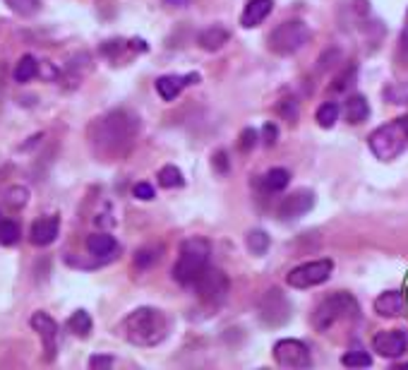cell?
<instances>
[{
  "label": "cell",
  "instance_id": "8",
  "mask_svg": "<svg viewBox=\"0 0 408 370\" xmlns=\"http://www.w3.org/2000/svg\"><path fill=\"white\" fill-rule=\"evenodd\" d=\"M192 286H195L197 296H200L204 303L219 305V303L226 301V296H229L231 281L224 274V269L209 267V264H207V267H204V272L195 279V284H192Z\"/></svg>",
  "mask_w": 408,
  "mask_h": 370
},
{
  "label": "cell",
  "instance_id": "35",
  "mask_svg": "<svg viewBox=\"0 0 408 370\" xmlns=\"http://www.w3.org/2000/svg\"><path fill=\"white\" fill-rule=\"evenodd\" d=\"M8 202L13 204V207H25L27 190H25V187H13V190L8 192Z\"/></svg>",
  "mask_w": 408,
  "mask_h": 370
},
{
  "label": "cell",
  "instance_id": "27",
  "mask_svg": "<svg viewBox=\"0 0 408 370\" xmlns=\"http://www.w3.org/2000/svg\"><path fill=\"white\" fill-rule=\"evenodd\" d=\"M5 5L22 17H32L41 10V0H5Z\"/></svg>",
  "mask_w": 408,
  "mask_h": 370
},
{
  "label": "cell",
  "instance_id": "13",
  "mask_svg": "<svg viewBox=\"0 0 408 370\" xmlns=\"http://www.w3.org/2000/svg\"><path fill=\"white\" fill-rule=\"evenodd\" d=\"M408 349V337L404 330H384L377 332L372 339V351H377L382 358H399L406 354Z\"/></svg>",
  "mask_w": 408,
  "mask_h": 370
},
{
  "label": "cell",
  "instance_id": "23",
  "mask_svg": "<svg viewBox=\"0 0 408 370\" xmlns=\"http://www.w3.org/2000/svg\"><path fill=\"white\" fill-rule=\"evenodd\" d=\"M339 104L336 101H324L322 106L317 109V113H314V121H317L319 128H324V130H329V128L336 125V121H339Z\"/></svg>",
  "mask_w": 408,
  "mask_h": 370
},
{
  "label": "cell",
  "instance_id": "29",
  "mask_svg": "<svg viewBox=\"0 0 408 370\" xmlns=\"http://www.w3.org/2000/svg\"><path fill=\"white\" fill-rule=\"evenodd\" d=\"M341 363L346 368H370L372 356L367 351H348V354L341 356Z\"/></svg>",
  "mask_w": 408,
  "mask_h": 370
},
{
  "label": "cell",
  "instance_id": "7",
  "mask_svg": "<svg viewBox=\"0 0 408 370\" xmlns=\"http://www.w3.org/2000/svg\"><path fill=\"white\" fill-rule=\"evenodd\" d=\"M331 272H334V260H329V257L302 262L286 274V284H288L291 289H312V286L324 284V281L331 277Z\"/></svg>",
  "mask_w": 408,
  "mask_h": 370
},
{
  "label": "cell",
  "instance_id": "24",
  "mask_svg": "<svg viewBox=\"0 0 408 370\" xmlns=\"http://www.w3.org/2000/svg\"><path fill=\"white\" fill-rule=\"evenodd\" d=\"M91 327H94V322H91V315L87 310H75L68 320V330L77 334V337H89Z\"/></svg>",
  "mask_w": 408,
  "mask_h": 370
},
{
  "label": "cell",
  "instance_id": "33",
  "mask_svg": "<svg viewBox=\"0 0 408 370\" xmlns=\"http://www.w3.org/2000/svg\"><path fill=\"white\" fill-rule=\"evenodd\" d=\"M279 113H283L288 121H295L298 118V106H295L293 99H283V101L279 104Z\"/></svg>",
  "mask_w": 408,
  "mask_h": 370
},
{
  "label": "cell",
  "instance_id": "40",
  "mask_svg": "<svg viewBox=\"0 0 408 370\" xmlns=\"http://www.w3.org/2000/svg\"><path fill=\"white\" fill-rule=\"evenodd\" d=\"M401 118H404V123H406V130H408V116H401Z\"/></svg>",
  "mask_w": 408,
  "mask_h": 370
},
{
  "label": "cell",
  "instance_id": "1",
  "mask_svg": "<svg viewBox=\"0 0 408 370\" xmlns=\"http://www.w3.org/2000/svg\"><path fill=\"white\" fill-rule=\"evenodd\" d=\"M139 123L132 113L127 111H113V113L103 116L96 121L94 130H91V142H94L96 152L103 156H115L127 149V144L135 140Z\"/></svg>",
  "mask_w": 408,
  "mask_h": 370
},
{
  "label": "cell",
  "instance_id": "12",
  "mask_svg": "<svg viewBox=\"0 0 408 370\" xmlns=\"http://www.w3.org/2000/svg\"><path fill=\"white\" fill-rule=\"evenodd\" d=\"M29 325H32L34 330L39 332L41 344H44V351H46V361H53L56 351H58V325H56V320L49 313L39 310V313L32 315Z\"/></svg>",
  "mask_w": 408,
  "mask_h": 370
},
{
  "label": "cell",
  "instance_id": "26",
  "mask_svg": "<svg viewBox=\"0 0 408 370\" xmlns=\"http://www.w3.org/2000/svg\"><path fill=\"white\" fill-rule=\"evenodd\" d=\"M159 185L166 187V190H173V187H183L185 185V178H183V171L173 164L163 166L159 171Z\"/></svg>",
  "mask_w": 408,
  "mask_h": 370
},
{
  "label": "cell",
  "instance_id": "4",
  "mask_svg": "<svg viewBox=\"0 0 408 370\" xmlns=\"http://www.w3.org/2000/svg\"><path fill=\"white\" fill-rule=\"evenodd\" d=\"M360 313L358 301L346 291H336L331 293L329 298H324L322 303L314 308L312 313V327L317 332H329L336 322H346V320H355Z\"/></svg>",
  "mask_w": 408,
  "mask_h": 370
},
{
  "label": "cell",
  "instance_id": "14",
  "mask_svg": "<svg viewBox=\"0 0 408 370\" xmlns=\"http://www.w3.org/2000/svg\"><path fill=\"white\" fill-rule=\"evenodd\" d=\"M200 82V75L190 73V75H163V78L156 80V92L163 101H176L180 97V92L190 85H197Z\"/></svg>",
  "mask_w": 408,
  "mask_h": 370
},
{
  "label": "cell",
  "instance_id": "15",
  "mask_svg": "<svg viewBox=\"0 0 408 370\" xmlns=\"http://www.w3.org/2000/svg\"><path fill=\"white\" fill-rule=\"evenodd\" d=\"M58 231H60V219L58 216H41L32 224V231H29V238H32L34 245L39 248H46L58 238Z\"/></svg>",
  "mask_w": 408,
  "mask_h": 370
},
{
  "label": "cell",
  "instance_id": "34",
  "mask_svg": "<svg viewBox=\"0 0 408 370\" xmlns=\"http://www.w3.org/2000/svg\"><path fill=\"white\" fill-rule=\"evenodd\" d=\"M132 195H135L137 199H142V202H149V199H154V187H151L149 183H137L135 187H132Z\"/></svg>",
  "mask_w": 408,
  "mask_h": 370
},
{
  "label": "cell",
  "instance_id": "3",
  "mask_svg": "<svg viewBox=\"0 0 408 370\" xmlns=\"http://www.w3.org/2000/svg\"><path fill=\"white\" fill-rule=\"evenodd\" d=\"M209 255H212V243L202 236H192L183 240L180 245L178 262L173 264V279L180 286L195 284V279L204 272V267L209 264Z\"/></svg>",
  "mask_w": 408,
  "mask_h": 370
},
{
  "label": "cell",
  "instance_id": "30",
  "mask_svg": "<svg viewBox=\"0 0 408 370\" xmlns=\"http://www.w3.org/2000/svg\"><path fill=\"white\" fill-rule=\"evenodd\" d=\"M159 257H161V248H142V250H137L135 264L139 269H144V267H149V264H154Z\"/></svg>",
  "mask_w": 408,
  "mask_h": 370
},
{
  "label": "cell",
  "instance_id": "22",
  "mask_svg": "<svg viewBox=\"0 0 408 370\" xmlns=\"http://www.w3.org/2000/svg\"><path fill=\"white\" fill-rule=\"evenodd\" d=\"M37 75H39V61L27 53V56H22L20 63L15 66L13 78H15V82H20V85H27V82H32Z\"/></svg>",
  "mask_w": 408,
  "mask_h": 370
},
{
  "label": "cell",
  "instance_id": "21",
  "mask_svg": "<svg viewBox=\"0 0 408 370\" xmlns=\"http://www.w3.org/2000/svg\"><path fill=\"white\" fill-rule=\"evenodd\" d=\"M288 183H291V173L286 168H272V171L262 175V187L267 192H281L288 187Z\"/></svg>",
  "mask_w": 408,
  "mask_h": 370
},
{
  "label": "cell",
  "instance_id": "5",
  "mask_svg": "<svg viewBox=\"0 0 408 370\" xmlns=\"http://www.w3.org/2000/svg\"><path fill=\"white\" fill-rule=\"evenodd\" d=\"M367 144H370L372 154L382 161H392L399 154H404V149L408 147V130L404 118L384 123L377 130H372V135L367 137Z\"/></svg>",
  "mask_w": 408,
  "mask_h": 370
},
{
  "label": "cell",
  "instance_id": "17",
  "mask_svg": "<svg viewBox=\"0 0 408 370\" xmlns=\"http://www.w3.org/2000/svg\"><path fill=\"white\" fill-rule=\"evenodd\" d=\"M272 8H274L272 0H248V5H245V10L241 15V25L245 29L260 27L262 22L272 15Z\"/></svg>",
  "mask_w": 408,
  "mask_h": 370
},
{
  "label": "cell",
  "instance_id": "20",
  "mask_svg": "<svg viewBox=\"0 0 408 370\" xmlns=\"http://www.w3.org/2000/svg\"><path fill=\"white\" fill-rule=\"evenodd\" d=\"M229 39H231L229 29H224L221 25H212L204 29V32H200L197 44H200L204 51H219L224 44H229Z\"/></svg>",
  "mask_w": 408,
  "mask_h": 370
},
{
  "label": "cell",
  "instance_id": "37",
  "mask_svg": "<svg viewBox=\"0 0 408 370\" xmlns=\"http://www.w3.org/2000/svg\"><path fill=\"white\" fill-rule=\"evenodd\" d=\"M115 363L113 356H91L89 358V368H110Z\"/></svg>",
  "mask_w": 408,
  "mask_h": 370
},
{
  "label": "cell",
  "instance_id": "16",
  "mask_svg": "<svg viewBox=\"0 0 408 370\" xmlns=\"http://www.w3.org/2000/svg\"><path fill=\"white\" fill-rule=\"evenodd\" d=\"M87 250L96 257V260H113L115 252H118V240H115L110 233H91L87 238Z\"/></svg>",
  "mask_w": 408,
  "mask_h": 370
},
{
  "label": "cell",
  "instance_id": "11",
  "mask_svg": "<svg viewBox=\"0 0 408 370\" xmlns=\"http://www.w3.org/2000/svg\"><path fill=\"white\" fill-rule=\"evenodd\" d=\"M314 207V192L312 190H295L288 197H283V202L279 204L276 214L281 221H295L300 216H305L307 211Z\"/></svg>",
  "mask_w": 408,
  "mask_h": 370
},
{
  "label": "cell",
  "instance_id": "32",
  "mask_svg": "<svg viewBox=\"0 0 408 370\" xmlns=\"http://www.w3.org/2000/svg\"><path fill=\"white\" fill-rule=\"evenodd\" d=\"M257 137H260V135H257V130H253V128L243 130V132H241V149H243V152H250L255 144H257Z\"/></svg>",
  "mask_w": 408,
  "mask_h": 370
},
{
  "label": "cell",
  "instance_id": "10",
  "mask_svg": "<svg viewBox=\"0 0 408 370\" xmlns=\"http://www.w3.org/2000/svg\"><path fill=\"white\" fill-rule=\"evenodd\" d=\"M260 317H262V322L269 327H279L288 320L291 303L286 301L281 289H269L264 293V298H262V303H260Z\"/></svg>",
  "mask_w": 408,
  "mask_h": 370
},
{
  "label": "cell",
  "instance_id": "39",
  "mask_svg": "<svg viewBox=\"0 0 408 370\" xmlns=\"http://www.w3.org/2000/svg\"><path fill=\"white\" fill-rule=\"evenodd\" d=\"M168 3H171V0H168ZM178 3V8H183V5H188V0H173V5Z\"/></svg>",
  "mask_w": 408,
  "mask_h": 370
},
{
  "label": "cell",
  "instance_id": "6",
  "mask_svg": "<svg viewBox=\"0 0 408 370\" xmlns=\"http://www.w3.org/2000/svg\"><path fill=\"white\" fill-rule=\"evenodd\" d=\"M310 39H312V32L305 22L286 20L279 27L272 29L267 44H269V49L276 53V56H293V53H298L300 49H305V46L310 44Z\"/></svg>",
  "mask_w": 408,
  "mask_h": 370
},
{
  "label": "cell",
  "instance_id": "9",
  "mask_svg": "<svg viewBox=\"0 0 408 370\" xmlns=\"http://www.w3.org/2000/svg\"><path fill=\"white\" fill-rule=\"evenodd\" d=\"M274 361L281 368H291V370H302L312 366L310 349L300 339H279L274 344Z\"/></svg>",
  "mask_w": 408,
  "mask_h": 370
},
{
  "label": "cell",
  "instance_id": "2",
  "mask_svg": "<svg viewBox=\"0 0 408 370\" xmlns=\"http://www.w3.org/2000/svg\"><path fill=\"white\" fill-rule=\"evenodd\" d=\"M122 337L132 346H142V349H151V346L161 344L168 334V320L159 308L151 305H142L135 308L130 315L122 320L120 325Z\"/></svg>",
  "mask_w": 408,
  "mask_h": 370
},
{
  "label": "cell",
  "instance_id": "28",
  "mask_svg": "<svg viewBox=\"0 0 408 370\" xmlns=\"http://www.w3.org/2000/svg\"><path fill=\"white\" fill-rule=\"evenodd\" d=\"M20 240V226L13 219H0V245H15Z\"/></svg>",
  "mask_w": 408,
  "mask_h": 370
},
{
  "label": "cell",
  "instance_id": "18",
  "mask_svg": "<svg viewBox=\"0 0 408 370\" xmlns=\"http://www.w3.org/2000/svg\"><path fill=\"white\" fill-rule=\"evenodd\" d=\"M343 116H346V121L351 123V125H360V123H365L370 118V104H367V99L363 94H353V97L346 99V104H343Z\"/></svg>",
  "mask_w": 408,
  "mask_h": 370
},
{
  "label": "cell",
  "instance_id": "31",
  "mask_svg": "<svg viewBox=\"0 0 408 370\" xmlns=\"http://www.w3.org/2000/svg\"><path fill=\"white\" fill-rule=\"evenodd\" d=\"M384 97L392 104H406L408 101V87L406 85H392L384 90Z\"/></svg>",
  "mask_w": 408,
  "mask_h": 370
},
{
  "label": "cell",
  "instance_id": "19",
  "mask_svg": "<svg viewBox=\"0 0 408 370\" xmlns=\"http://www.w3.org/2000/svg\"><path fill=\"white\" fill-rule=\"evenodd\" d=\"M375 313L382 317H399L404 313V296L401 291H384L375 301Z\"/></svg>",
  "mask_w": 408,
  "mask_h": 370
},
{
  "label": "cell",
  "instance_id": "25",
  "mask_svg": "<svg viewBox=\"0 0 408 370\" xmlns=\"http://www.w3.org/2000/svg\"><path fill=\"white\" fill-rule=\"evenodd\" d=\"M245 243H248V250L253 252V255H267L272 240H269V236H267V231H262V228H253V231H248Z\"/></svg>",
  "mask_w": 408,
  "mask_h": 370
},
{
  "label": "cell",
  "instance_id": "36",
  "mask_svg": "<svg viewBox=\"0 0 408 370\" xmlns=\"http://www.w3.org/2000/svg\"><path fill=\"white\" fill-rule=\"evenodd\" d=\"M262 135H264V144H276V137H279V128L274 125V123H267L264 128H262Z\"/></svg>",
  "mask_w": 408,
  "mask_h": 370
},
{
  "label": "cell",
  "instance_id": "38",
  "mask_svg": "<svg viewBox=\"0 0 408 370\" xmlns=\"http://www.w3.org/2000/svg\"><path fill=\"white\" fill-rule=\"evenodd\" d=\"M401 44H404V49L408 51V13H406V22H404V29H401Z\"/></svg>",
  "mask_w": 408,
  "mask_h": 370
}]
</instances>
